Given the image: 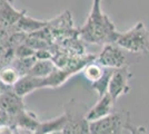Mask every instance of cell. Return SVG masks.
Masks as SVG:
<instances>
[{"label": "cell", "instance_id": "6", "mask_svg": "<svg viewBox=\"0 0 149 134\" xmlns=\"http://www.w3.org/2000/svg\"><path fill=\"white\" fill-rule=\"evenodd\" d=\"M69 106L71 109L66 112L68 120L62 134H89V122L85 117L86 113H76L71 102L69 103Z\"/></svg>", "mask_w": 149, "mask_h": 134}, {"label": "cell", "instance_id": "20", "mask_svg": "<svg viewBox=\"0 0 149 134\" xmlns=\"http://www.w3.org/2000/svg\"><path fill=\"white\" fill-rule=\"evenodd\" d=\"M52 134H62V133H52Z\"/></svg>", "mask_w": 149, "mask_h": 134}, {"label": "cell", "instance_id": "15", "mask_svg": "<svg viewBox=\"0 0 149 134\" xmlns=\"http://www.w3.org/2000/svg\"><path fill=\"white\" fill-rule=\"evenodd\" d=\"M20 77L21 76L19 75V73L11 65L5 66L0 69V82L10 88L15 86V84L18 82Z\"/></svg>", "mask_w": 149, "mask_h": 134}, {"label": "cell", "instance_id": "16", "mask_svg": "<svg viewBox=\"0 0 149 134\" xmlns=\"http://www.w3.org/2000/svg\"><path fill=\"white\" fill-rule=\"evenodd\" d=\"M105 69L106 68L100 66L99 64H97L96 62H91V63L86 65V67L82 69V72H84L85 77L93 84L101 78V76L105 73Z\"/></svg>", "mask_w": 149, "mask_h": 134}, {"label": "cell", "instance_id": "1", "mask_svg": "<svg viewBox=\"0 0 149 134\" xmlns=\"http://www.w3.org/2000/svg\"><path fill=\"white\" fill-rule=\"evenodd\" d=\"M101 0H93L91 11L85 25L77 32L78 38L89 44H116L120 32L116 29L109 17L101 10Z\"/></svg>", "mask_w": 149, "mask_h": 134}, {"label": "cell", "instance_id": "17", "mask_svg": "<svg viewBox=\"0 0 149 134\" xmlns=\"http://www.w3.org/2000/svg\"><path fill=\"white\" fill-rule=\"evenodd\" d=\"M115 69H110V68H106L104 75L101 76L100 79H98L97 82L93 83V88L97 92V94L99 95V97L104 96L108 92V86H109V81L111 77L112 73Z\"/></svg>", "mask_w": 149, "mask_h": 134}, {"label": "cell", "instance_id": "19", "mask_svg": "<svg viewBox=\"0 0 149 134\" xmlns=\"http://www.w3.org/2000/svg\"><path fill=\"white\" fill-rule=\"evenodd\" d=\"M136 134H147V130H146L145 126L136 128Z\"/></svg>", "mask_w": 149, "mask_h": 134}, {"label": "cell", "instance_id": "22", "mask_svg": "<svg viewBox=\"0 0 149 134\" xmlns=\"http://www.w3.org/2000/svg\"><path fill=\"white\" fill-rule=\"evenodd\" d=\"M0 2H1V0H0Z\"/></svg>", "mask_w": 149, "mask_h": 134}, {"label": "cell", "instance_id": "2", "mask_svg": "<svg viewBox=\"0 0 149 134\" xmlns=\"http://www.w3.org/2000/svg\"><path fill=\"white\" fill-rule=\"evenodd\" d=\"M120 48L130 51L132 54H148L149 53V32L143 21L136 25L124 34H119L116 41Z\"/></svg>", "mask_w": 149, "mask_h": 134}, {"label": "cell", "instance_id": "12", "mask_svg": "<svg viewBox=\"0 0 149 134\" xmlns=\"http://www.w3.org/2000/svg\"><path fill=\"white\" fill-rule=\"evenodd\" d=\"M47 25H48V21L33 19L29 16H27L25 13L22 15V17L19 19L18 22L16 24V26L13 28V30L16 32H22L26 35H30V34H33V32L46 28Z\"/></svg>", "mask_w": 149, "mask_h": 134}, {"label": "cell", "instance_id": "13", "mask_svg": "<svg viewBox=\"0 0 149 134\" xmlns=\"http://www.w3.org/2000/svg\"><path fill=\"white\" fill-rule=\"evenodd\" d=\"M67 114L63 113L60 116H57L52 120H47L45 122H40L39 126L35 134H52L62 133L63 128L67 124Z\"/></svg>", "mask_w": 149, "mask_h": 134}, {"label": "cell", "instance_id": "4", "mask_svg": "<svg viewBox=\"0 0 149 134\" xmlns=\"http://www.w3.org/2000/svg\"><path fill=\"white\" fill-rule=\"evenodd\" d=\"M127 56L123 48H120L117 44L104 45L102 51L96 57L95 62L104 68L110 69H119L126 66Z\"/></svg>", "mask_w": 149, "mask_h": 134}, {"label": "cell", "instance_id": "11", "mask_svg": "<svg viewBox=\"0 0 149 134\" xmlns=\"http://www.w3.org/2000/svg\"><path fill=\"white\" fill-rule=\"evenodd\" d=\"M44 87L45 78H38V77L27 74L25 76H21L19 78V81L15 84L13 89L17 95L24 97L25 95L30 94L36 89L44 88Z\"/></svg>", "mask_w": 149, "mask_h": 134}, {"label": "cell", "instance_id": "10", "mask_svg": "<svg viewBox=\"0 0 149 134\" xmlns=\"http://www.w3.org/2000/svg\"><path fill=\"white\" fill-rule=\"evenodd\" d=\"M26 11H18L13 8L10 0H1L0 2V25L5 29H13Z\"/></svg>", "mask_w": 149, "mask_h": 134}, {"label": "cell", "instance_id": "8", "mask_svg": "<svg viewBox=\"0 0 149 134\" xmlns=\"http://www.w3.org/2000/svg\"><path fill=\"white\" fill-rule=\"evenodd\" d=\"M113 98L109 95L108 93H106L104 96H101L99 98V101L93 105L90 109H88L85 117L89 123L91 122H96L98 120H101L106 116L110 115L113 109Z\"/></svg>", "mask_w": 149, "mask_h": 134}, {"label": "cell", "instance_id": "5", "mask_svg": "<svg viewBox=\"0 0 149 134\" xmlns=\"http://www.w3.org/2000/svg\"><path fill=\"white\" fill-rule=\"evenodd\" d=\"M131 77H132V74L127 66L113 70L109 81L108 92H107L113 98V101L118 100L121 95L127 94L130 91L129 81Z\"/></svg>", "mask_w": 149, "mask_h": 134}, {"label": "cell", "instance_id": "9", "mask_svg": "<svg viewBox=\"0 0 149 134\" xmlns=\"http://www.w3.org/2000/svg\"><path fill=\"white\" fill-rule=\"evenodd\" d=\"M0 109L7 112L11 119H13L25 109L22 97L17 95L13 89L8 91L0 95Z\"/></svg>", "mask_w": 149, "mask_h": 134}, {"label": "cell", "instance_id": "14", "mask_svg": "<svg viewBox=\"0 0 149 134\" xmlns=\"http://www.w3.org/2000/svg\"><path fill=\"white\" fill-rule=\"evenodd\" d=\"M55 69H56V65L51 59L37 60L33 64V66L31 67L30 72L28 74L35 77H38V78H46Z\"/></svg>", "mask_w": 149, "mask_h": 134}, {"label": "cell", "instance_id": "21", "mask_svg": "<svg viewBox=\"0 0 149 134\" xmlns=\"http://www.w3.org/2000/svg\"><path fill=\"white\" fill-rule=\"evenodd\" d=\"M16 134H21V133H19V132H16Z\"/></svg>", "mask_w": 149, "mask_h": 134}, {"label": "cell", "instance_id": "7", "mask_svg": "<svg viewBox=\"0 0 149 134\" xmlns=\"http://www.w3.org/2000/svg\"><path fill=\"white\" fill-rule=\"evenodd\" d=\"M39 124L40 121L36 114L26 109L15 116L11 122V126L15 128V131L21 134H35Z\"/></svg>", "mask_w": 149, "mask_h": 134}, {"label": "cell", "instance_id": "3", "mask_svg": "<svg viewBox=\"0 0 149 134\" xmlns=\"http://www.w3.org/2000/svg\"><path fill=\"white\" fill-rule=\"evenodd\" d=\"M129 115L111 113L101 120L89 123V134H125L126 122Z\"/></svg>", "mask_w": 149, "mask_h": 134}, {"label": "cell", "instance_id": "18", "mask_svg": "<svg viewBox=\"0 0 149 134\" xmlns=\"http://www.w3.org/2000/svg\"><path fill=\"white\" fill-rule=\"evenodd\" d=\"M0 134H16L11 125H0Z\"/></svg>", "mask_w": 149, "mask_h": 134}]
</instances>
